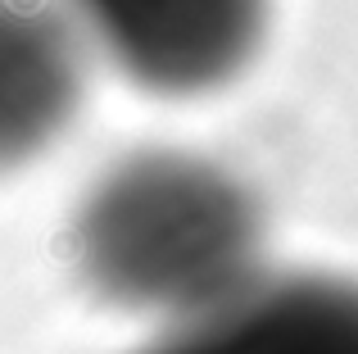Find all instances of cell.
<instances>
[{
	"mask_svg": "<svg viewBox=\"0 0 358 354\" xmlns=\"http://www.w3.org/2000/svg\"><path fill=\"white\" fill-rule=\"evenodd\" d=\"M69 259L100 304L177 327L263 277V209L218 160L145 146L91 177L69 218Z\"/></svg>",
	"mask_w": 358,
	"mask_h": 354,
	"instance_id": "cell-1",
	"label": "cell"
},
{
	"mask_svg": "<svg viewBox=\"0 0 358 354\" xmlns=\"http://www.w3.org/2000/svg\"><path fill=\"white\" fill-rule=\"evenodd\" d=\"M82 50L159 100L231 87L268 36L272 0H55Z\"/></svg>",
	"mask_w": 358,
	"mask_h": 354,
	"instance_id": "cell-2",
	"label": "cell"
},
{
	"mask_svg": "<svg viewBox=\"0 0 358 354\" xmlns=\"http://www.w3.org/2000/svg\"><path fill=\"white\" fill-rule=\"evenodd\" d=\"M131 354H358V282L336 273H263L250 291Z\"/></svg>",
	"mask_w": 358,
	"mask_h": 354,
	"instance_id": "cell-3",
	"label": "cell"
},
{
	"mask_svg": "<svg viewBox=\"0 0 358 354\" xmlns=\"http://www.w3.org/2000/svg\"><path fill=\"white\" fill-rule=\"evenodd\" d=\"M87 50L55 0H0V173L36 160L82 105Z\"/></svg>",
	"mask_w": 358,
	"mask_h": 354,
	"instance_id": "cell-4",
	"label": "cell"
}]
</instances>
